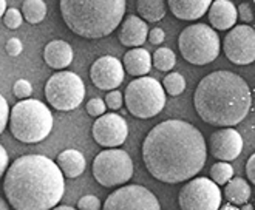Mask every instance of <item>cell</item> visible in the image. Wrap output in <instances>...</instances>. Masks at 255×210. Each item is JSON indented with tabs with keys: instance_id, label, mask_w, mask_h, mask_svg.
Returning a JSON list of instances; mask_svg holds the SVG:
<instances>
[{
	"instance_id": "836d02e7",
	"label": "cell",
	"mask_w": 255,
	"mask_h": 210,
	"mask_svg": "<svg viewBox=\"0 0 255 210\" xmlns=\"http://www.w3.org/2000/svg\"><path fill=\"white\" fill-rule=\"evenodd\" d=\"M237 14H238V17L245 22V25L251 23L254 20V11H252V5L251 3H242L237 8Z\"/></svg>"
},
{
	"instance_id": "7402d4cb",
	"label": "cell",
	"mask_w": 255,
	"mask_h": 210,
	"mask_svg": "<svg viewBox=\"0 0 255 210\" xmlns=\"http://www.w3.org/2000/svg\"><path fill=\"white\" fill-rule=\"evenodd\" d=\"M224 197L232 206H245L251 198V186L243 178H232L224 187Z\"/></svg>"
},
{
	"instance_id": "52a82bcc",
	"label": "cell",
	"mask_w": 255,
	"mask_h": 210,
	"mask_svg": "<svg viewBox=\"0 0 255 210\" xmlns=\"http://www.w3.org/2000/svg\"><path fill=\"white\" fill-rule=\"evenodd\" d=\"M126 105L136 117H155L166 107V92L156 79L142 76L127 85Z\"/></svg>"
},
{
	"instance_id": "4316f807",
	"label": "cell",
	"mask_w": 255,
	"mask_h": 210,
	"mask_svg": "<svg viewBox=\"0 0 255 210\" xmlns=\"http://www.w3.org/2000/svg\"><path fill=\"white\" fill-rule=\"evenodd\" d=\"M162 90H166L170 96L181 95L186 90V79L179 73H169L162 81Z\"/></svg>"
},
{
	"instance_id": "ffe728a7",
	"label": "cell",
	"mask_w": 255,
	"mask_h": 210,
	"mask_svg": "<svg viewBox=\"0 0 255 210\" xmlns=\"http://www.w3.org/2000/svg\"><path fill=\"white\" fill-rule=\"evenodd\" d=\"M56 166L61 170V173L67 178H78L85 170V158L81 152L74 148L64 150L62 153L57 155Z\"/></svg>"
},
{
	"instance_id": "b9f144b4",
	"label": "cell",
	"mask_w": 255,
	"mask_h": 210,
	"mask_svg": "<svg viewBox=\"0 0 255 210\" xmlns=\"http://www.w3.org/2000/svg\"><path fill=\"white\" fill-rule=\"evenodd\" d=\"M218 210H238V209H237L235 206H232V204L228 203V204H224V206H223L221 209H218Z\"/></svg>"
},
{
	"instance_id": "9a60e30c",
	"label": "cell",
	"mask_w": 255,
	"mask_h": 210,
	"mask_svg": "<svg viewBox=\"0 0 255 210\" xmlns=\"http://www.w3.org/2000/svg\"><path fill=\"white\" fill-rule=\"evenodd\" d=\"M243 150V138L235 128H220L211 134V153L221 161H234Z\"/></svg>"
},
{
	"instance_id": "44dd1931",
	"label": "cell",
	"mask_w": 255,
	"mask_h": 210,
	"mask_svg": "<svg viewBox=\"0 0 255 210\" xmlns=\"http://www.w3.org/2000/svg\"><path fill=\"white\" fill-rule=\"evenodd\" d=\"M123 67L130 76H144L152 68V56L144 48H133L124 54Z\"/></svg>"
},
{
	"instance_id": "3957f363",
	"label": "cell",
	"mask_w": 255,
	"mask_h": 210,
	"mask_svg": "<svg viewBox=\"0 0 255 210\" xmlns=\"http://www.w3.org/2000/svg\"><path fill=\"white\" fill-rule=\"evenodd\" d=\"M193 105L206 124L232 128L251 111V88L238 74L218 70L201 79L195 90Z\"/></svg>"
},
{
	"instance_id": "7a4b0ae2",
	"label": "cell",
	"mask_w": 255,
	"mask_h": 210,
	"mask_svg": "<svg viewBox=\"0 0 255 210\" xmlns=\"http://www.w3.org/2000/svg\"><path fill=\"white\" fill-rule=\"evenodd\" d=\"M3 190L16 210H51L64 197L65 181L50 158L25 155L8 167Z\"/></svg>"
},
{
	"instance_id": "cb8c5ba5",
	"label": "cell",
	"mask_w": 255,
	"mask_h": 210,
	"mask_svg": "<svg viewBox=\"0 0 255 210\" xmlns=\"http://www.w3.org/2000/svg\"><path fill=\"white\" fill-rule=\"evenodd\" d=\"M22 17L29 23H40L47 16V5L42 0H26L22 3Z\"/></svg>"
},
{
	"instance_id": "74e56055",
	"label": "cell",
	"mask_w": 255,
	"mask_h": 210,
	"mask_svg": "<svg viewBox=\"0 0 255 210\" xmlns=\"http://www.w3.org/2000/svg\"><path fill=\"white\" fill-rule=\"evenodd\" d=\"M246 173H248L251 184H254L255 183V155H251V158L246 164Z\"/></svg>"
},
{
	"instance_id": "d6a6232c",
	"label": "cell",
	"mask_w": 255,
	"mask_h": 210,
	"mask_svg": "<svg viewBox=\"0 0 255 210\" xmlns=\"http://www.w3.org/2000/svg\"><path fill=\"white\" fill-rule=\"evenodd\" d=\"M8 119H9L8 102L2 95H0V133H3V130H5V127L8 124Z\"/></svg>"
},
{
	"instance_id": "277c9868",
	"label": "cell",
	"mask_w": 255,
	"mask_h": 210,
	"mask_svg": "<svg viewBox=\"0 0 255 210\" xmlns=\"http://www.w3.org/2000/svg\"><path fill=\"white\" fill-rule=\"evenodd\" d=\"M62 19L74 34L101 39L112 34L126 14L124 0H62Z\"/></svg>"
},
{
	"instance_id": "603a6c76",
	"label": "cell",
	"mask_w": 255,
	"mask_h": 210,
	"mask_svg": "<svg viewBox=\"0 0 255 210\" xmlns=\"http://www.w3.org/2000/svg\"><path fill=\"white\" fill-rule=\"evenodd\" d=\"M136 11L147 22H159L166 16L167 5L161 0H139L136 2Z\"/></svg>"
},
{
	"instance_id": "7bdbcfd3",
	"label": "cell",
	"mask_w": 255,
	"mask_h": 210,
	"mask_svg": "<svg viewBox=\"0 0 255 210\" xmlns=\"http://www.w3.org/2000/svg\"><path fill=\"white\" fill-rule=\"evenodd\" d=\"M240 210H254V206H252V204H245Z\"/></svg>"
},
{
	"instance_id": "9c48e42d",
	"label": "cell",
	"mask_w": 255,
	"mask_h": 210,
	"mask_svg": "<svg viewBox=\"0 0 255 210\" xmlns=\"http://www.w3.org/2000/svg\"><path fill=\"white\" fill-rule=\"evenodd\" d=\"M93 176L102 187H116L133 176V161L124 150H104L93 159Z\"/></svg>"
},
{
	"instance_id": "f1b7e54d",
	"label": "cell",
	"mask_w": 255,
	"mask_h": 210,
	"mask_svg": "<svg viewBox=\"0 0 255 210\" xmlns=\"http://www.w3.org/2000/svg\"><path fill=\"white\" fill-rule=\"evenodd\" d=\"M107 107H106V102H104L101 98H93L87 102V113L90 116H95V117H99L106 113Z\"/></svg>"
},
{
	"instance_id": "ac0fdd59",
	"label": "cell",
	"mask_w": 255,
	"mask_h": 210,
	"mask_svg": "<svg viewBox=\"0 0 255 210\" xmlns=\"http://www.w3.org/2000/svg\"><path fill=\"white\" fill-rule=\"evenodd\" d=\"M43 59L48 67L54 70H64L73 62V48L65 40H51L45 45Z\"/></svg>"
},
{
	"instance_id": "4dcf8cb0",
	"label": "cell",
	"mask_w": 255,
	"mask_h": 210,
	"mask_svg": "<svg viewBox=\"0 0 255 210\" xmlns=\"http://www.w3.org/2000/svg\"><path fill=\"white\" fill-rule=\"evenodd\" d=\"M78 210H101V201L95 195H87L79 200Z\"/></svg>"
},
{
	"instance_id": "2e32d148",
	"label": "cell",
	"mask_w": 255,
	"mask_h": 210,
	"mask_svg": "<svg viewBox=\"0 0 255 210\" xmlns=\"http://www.w3.org/2000/svg\"><path fill=\"white\" fill-rule=\"evenodd\" d=\"M148 34V26L147 23L139 19L138 16H127L124 23L121 25L119 29L118 39L126 47H133V48H139L141 45L145 42Z\"/></svg>"
},
{
	"instance_id": "d590c367",
	"label": "cell",
	"mask_w": 255,
	"mask_h": 210,
	"mask_svg": "<svg viewBox=\"0 0 255 210\" xmlns=\"http://www.w3.org/2000/svg\"><path fill=\"white\" fill-rule=\"evenodd\" d=\"M147 36H148L150 43H153V45H159L164 42V39H166V33H164V29H161V28H153Z\"/></svg>"
},
{
	"instance_id": "5bb4252c",
	"label": "cell",
	"mask_w": 255,
	"mask_h": 210,
	"mask_svg": "<svg viewBox=\"0 0 255 210\" xmlns=\"http://www.w3.org/2000/svg\"><path fill=\"white\" fill-rule=\"evenodd\" d=\"M90 78L96 88L113 92L124 81V67L115 56H102L90 68Z\"/></svg>"
},
{
	"instance_id": "e0dca14e",
	"label": "cell",
	"mask_w": 255,
	"mask_h": 210,
	"mask_svg": "<svg viewBox=\"0 0 255 210\" xmlns=\"http://www.w3.org/2000/svg\"><path fill=\"white\" fill-rule=\"evenodd\" d=\"M207 12H209V22L212 25L211 28L221 29V31L234 28L238 19L237 6L232 2H228V0H217V2H212Z\"/></svg>"
},
{
	"instance_id": "d4e9b609",
	"label": "cell",
	"mask_w": 255,
	"mask_h": 210,
	"mask_svg": "<svg viewBox=\"0 0 255 210\" xmlns=\"http://www.w3.org/2000/svg\"><path fill=\"white\" fill-rule=\"evenodd\" d=\"M153 65L159 70V71H170L175 64H176V56L170 48H158L152 57Z\"/></svg>"
},
{
	"instance_id": "7c38bea8",
	"label": "cell",
	"mask_w": 255,
	"mask_h": 210,
	"mask_svg": "<svg viewBox=\"0 0 255 210\" xmlns=\"http://www.w3.org/2000/svg\"><path fill=\"white\" fill-rule=\"evenodd\" d=\"M224 54L235 65H249L255 61V31L248 25H235L224 37Z\"/></svg>"
},
{
	"instance_id": "8d00e7d4",
	"label": "cell",
	"mask_w": 255,
	"mask_h": 210,
	"mask_svg": "<svg viewBox=\"0 0 255 210\" xmlns=\"http://www.w3.org/2000/svg\"><path fill=\"white\" fill-rule=\"evenodd\" d=\"M8 166H9L8 153H6V150L3 148V145H0V178H2V176L6 173Z\"/></svg>"
},
{
	"instance_id": "f546056e",
	"label": "cell",
	"mask_w": 255,
	"mask_h": 210,
	"mask_svg": "<svg viewBox=\"0 0 255 210\" xmlns=\"http://www.w3.org/2000/svg\"><path fill=\"white\" fill-rule=\"evenodd\" d=\"M12 92H14V96L19 98V99H28L33 93V87L28 81L25 79H19L16 84L12 87Z\"/></svg>"
},
{
	"instance_id": "8992f818",
	"label": "cell",
	"mask_w": 255,
	"mask_h": 210,
	"mask_svg": "<svg viewBox=\"0 0 255 210\" xmlns=\"http://www.w3.org/2000/svg\"><path fill=\"white\" fill-rule=\"evenodd\" d=\"M178 47L189 64L207 65L220 54V37L215 29L206 23H193L179 34Z\"/></svg>"
},
{
	"instance_id": "e575fe53",
	"label": "cell",
	"mask_w": 255,
	"mask_h": 210,
	"mask_svg": "<svg viewBox=\"0 0 255 210\" xmlns=\"http://www.w3.org/2000/svg\"><path fill=\"white\" fill-rule=\"evenodd\" d=\"M6 53L9 54V56H19L20 53H22V50H23V45H22V40L20 39H17V37H12V39H9L8 42H6Z\"/></svg>"
},
{
	"instance_id": "f35d334b",
	"label": "cell",
	"mask_w": 255,
	"mask_h": 210,
	"mask_svg": "<svg viewBox=\"0 0 255 210\" xmlns=\"http://www.w3.org/2000/svg\"><path fill=\"white\" fill-rule=\"evenodd\" d=\"M5 11H6V2L5 0H0V17L3 16Z\"/></svg>"
},
{
	"instance_id": "ba28073f",
	"label": "cell",
	"mask_w": 255,
	"mask_h": 210,
	"mask_svg": "<svg viewBox=\"0 0 255 210\" xmlns=\"http://www.w3.org/2000/svg\"><path fill=\"white\" fill-rule=\"evenodd\" d=\"M85 96L82 79L73 71H59L45 84V98L51 107L61 111L78 108Z\"/></svg>"
},
{
	"instance_id": "4fadbf2b",
	"label": "cell",
	"mask_w": 255,
	"mask_h": 210,
	"mask_svg": "<svg viewBox=\"0 0 255 210\" xmlns=\"http://www.w3.org/2000/svg\"><path fill=\"white\" fill-rule=\"evenodd\" d=\"M95 141L102 147H119L128 136V127L123 116L107 113L99 116L92 128Z\"/></svg>"
},
{
	"instance_id": "5b68a950",
	"label": "cell",
	"mask_w": 255,
	"mask_h": 210,
	"mask_svg": "<svg viewBox=\"0 0 255 210\" xmlns=\"http://www.w3.org/2000/svg\"><path fill=\"white\" fill-rule=\"evenodd\" d=\"M9 130L20 142H40L53 130V114L47 105L37 99L20 101L9 111Z\"/></svg>"
},
{
	"instance_id": "60d3db41",
	"label": "cell",
	"mask_w": 255,
	"mask_h": 210,
	"mask_svg": "<svg viewBox=\"0 0 255 210\" xmlns=\"http://www.w3.org/2000/svg\"><path fill=\"white\" fill-rule=\"evenodd\" d=\"M0 210H9V207H8V204H6V201L0 197Z\"/></svg>"
},
{
	"instance_id": "1f68e13d",
	"label": "cell",
	"mask_w": 255,
	"mask_h": 210,
	"mask_svg": "<svg viewBox=\"0 0 255 210\" xmlns=\"http://www.w3.org/2000/svg\"><path fill=\"white\" fill-rule=\"evenodd\" d=\"M106 107L112 108V110H119L123 107V93L118 92V90H113V92H109L106 96Z\"/></svg>"
},
{
	"instance_id": "d6986e66",
	"label": "cell",
	"mask_w": 255,
	"mask_h": 210,
	"mask_svg": "<svg viewBox=\"0 0 255 210\" xmlns=\"http://www.w3.org/2000/svg\"><path fill=\"white\" fill-rule=\"evenodd\" d=\"M167 6L178 19L197 20L211 8V2L209 0H169Z\"/></svg>"
},
{
	"instance_id": "30bf717a",
	"label": "cell",
	"mask_w": 255,
	"mask_h": 210,
	"mask_svg": "<svg viewBox=\"0 0 255 210\" xmlns=\"http://www.w3.org/2000/svg\"><path fill=\"white\" fill-rule=\"evenodd\" d=\"M178 203L181 210H218L221 190L209 178H192L179 190Z\"/></svg>"
},
{
	"instance_id": "83f0119b",
	"label": "cell",
	"mask_w": 255,
	"mask_h": 210,
	"mask_svg": "<svg viewBox=\"0 0 255 210\" xmlns=\"http://www.w3.org/2000/svg\"><path fill=\"white\" fill-rule=\"evenodd\" d=\"M3 22H5V25L8 28L17 29L22 25V22H23L22 12L17 8H6V11L3 14Z\"/></svg>"
},
{
	"instance_id": "484cf974",
	"label": "cell",
	"mask_w": 255,
	"mask_h": 210,
	"mask_svg": "<svg viewBox=\"0 0 255 210\" xmlns=\"http://www.w3.org/2000/svg\"><path fill=\"white\" fill-rule=\"evenodd\" d=\"M211 181L217 186L228 184L234 178V167L228 162H217L211 169Z\"/></svg>"
},
{
	"instance_id": "ab89813d",
	"label": "cell",
	"mask_w": 255,
	"mask_h": 210,
	"mask_svg": "<svg viewBox=\"0 0 255 210\" xmlns=\"http://www.w3.org/2000/svg\"><path fill=\"white\" fill-rule=\"evenodd\" d=\"M51 210H76L74 207H70V206H56L54 209H51Z\"/></svg>"
},
{
	"instance_id": "8fae6325",
	"label": "cell",
	"mask_w": 255,
	"mask_h": 210,
	"mask_svg": "<svg viewBox=\"0 0 255 210\" xmlns=\"http://www.w3.org/2000/svg\"><path fill=\"white\" fill-rule=\"evenodd\" d=\"M102 210H161V206L148 189L130 184L109 195Z\"/></svg>"
},
{
	"instance_id": "6da1fadb",
	"label": "cell",
	"mask_w": 255,
	"mask_h": 210,
	"mask_svg": "<svg viewBox=\"0 0 255 210\" xmlns=\"http://www.w3.org/2000/svg\"><path fill=\"white\" fill-rule=\"evenodd\" d=\"M206 158L203 133L179 119L155 125L142 142L145 169L161 183L178 184L192 179L203 170Z\"/></svg>"
}]
</instances>
